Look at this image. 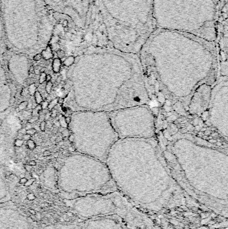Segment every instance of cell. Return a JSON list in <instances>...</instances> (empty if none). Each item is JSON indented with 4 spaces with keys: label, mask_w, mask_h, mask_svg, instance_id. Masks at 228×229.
Masks as SVG:
<instances>
[{
    "label": "cell",
    "mask_w": 228,
    "mask_h": 229,
    "mask_svg": "<svg viewBox=\"0 0 228 229\" xmlns=\"http://www.w3.org/2000/svg\"><path fill=\"white\" fill-rule=\"evenodd\" d=\"M48 104H49V103L47 102V101H43L40 104V106H41V108L42 109H47V107H48Z\"/></svg>",
    "instance_id": "29"
},
{
    "label": "cell",
    "mask_w": 228,
    "mask_h": 229,
    "mask_svg": "<svg viewBox=\"0 0 228 229\" xmlns=\"http://www.w3.org/2000/svg\"><path fill=\"white\" fill-rule=\"evenodd\" d=\"M58 153H55L54 154V158H58Z\"/></svg>",
    "instance_id": "51"
},
{
    "label": "cell",
    "mask_w": 228,
    "mask_h": 229,
    "mask_svg": "<svg viewBox=\"0 0 228 229\" xmlns=\"http://www.w3.org/2000/svg\"><path fill=\"white\" fill-rule=\"evenodd\" d=\"M54 15L65 17L70 28L84 30L91 0H42Z\"/></svg>",
    "instance_id": "9"
},
{
    "label": "cell",
    "mask_w": 228,
    "mask_h": 229,
    "mask_svg": "<svg viewBox=\"0 0 228 229\" xmlns=\"http://www.w3.org/2000/svg\"><path fill=\"white\" fill-rule=\"evenodd\" d=\"M42 229H84L76 224H53L45 226Z\"/></svg>",
    "instance_id": "12"
},
{
    "label": "cell",
    "mask_w": 228,
    "mask_h": 229,
    "mask_svg": "<svg viewBox=\"0 0 228 229\" xmlns=\"http://www.w3.org/2000/svg\"><path fill=\"white\" fill-rule=\"evenodd\" d=\"M74 56H70L68 57L65 59V60L64 61V65L66 66L67 67H70L73 65L74 64Z\"/></svg>",
    "instance_id": "16"
},
{
    "label": "cell",
    "mask_w": 228,
    "mask_h": 229,
    "mask_svg": "<svg viewBox=\"0 0 228 229\" xmlns=\"http://www.w3.org/2000/svg\"><path fill=\"white\" fill-rule=\"evenodd\" d=\"M50 117H51V113H50V111L48 113H47L46 114H44V121H49V119Z\"/></svg>",
    "instance_id": "34"
},
{
    "label": "cell",
    "mask_w": 228,
    "mask_h": 229,
    "mask_svg": "<svg viewBox=\"0 0 228 229\" xmlns=\"http://www.w3.org/2000/svg\"><path fill=\"white\" fill-rule=\"evenodd\" d=\"M71 121H72V119H71L70 117L68 116V117H65V122H66V123L68 125L69 124L71 123Z\"/></svg>",
    "instance_id": "37"
},
{
    "label": "cell",
    "mask_w": 228,
    "mask_h": 229,
    "mask_svg": "<svg viewBox=\"0 0 228 229\" xmlns=\"http://www.w3.org/2000/svg\"><path fill=\"white\" fill-rule=\"evenodd\" d=\"M37 120H38V116H33V117L27 121V123H35Z\"/></svg>",
    "instance_id": "31"
},
{
    "label": "cell",
    "mask_w": 228,
    "mask_h": 229,
    "mask_svg": "<svg viewBox=\"0 0 228 229\" xmlns=\"http://www.w3.org/2000/svg\"><path fill=\"white\" fill-rule=\"evenodd\" d=\"M109 114L119 139H148L155 135V115L148 104L118 109Z\"/></svg>",
    "instance_id": "7"
},
{
    "label": "cell",
    "mask_w": 228,
    "mask_h": 229,
    "mask_svg": "<svg viewBox=\"0 0 228 229\" xmlns=\"http://www.w3.org/2000/svg\"><path fill=\"white\" fill-rule=\"evenodd\" d=\"M27 181V180L26 178H23L21 179L20 181H19V182H20L21 184H26Z\"/></svg>",
    "instance_id": "45"
},
{
    "label": "cell",
    "mask_w": 228,
    "mask_h": 229,
    "mask_svg": "<svg viewBox=\"0 0 228 229\" xmlns=\"http://www.w3.org/2000/svg\"><path fill=\"white\" fill-rule=\"evenodd\" d=\"M139 55L142 68L156 69L157 73L165 71L166 77L158 83L162 84L161 90L170 81L171 83L175 84V82L179 84V89L183 83H185L186 86L191 83L195 91L200 86L193 78L196 76L204 79L209 85L216 81L196 72L204 69L217 71L219 58L215 42L184 32L156 28L147 39Z\"/></svg>",
    "instance_id": "1"
},
{
    "label": "cell",
    "mask_w": 228,
    "mask_h": 229,
    "mask_svg": "<svg viewBox=\"0 0 228 229\" xmlns=\"http://www.w3.org/2000/svg\"><path fill=\"white\" fill-rule=\"evenodd\" d=\"M65 113H66L67 115H68L69 117H70V115H72V113H73V112H72V109H70V108H66V111L64 112Z\"/></svg>",
    "instance_id": "35"
},
{
    "label": "cell",
    "mask_w": 228,
    "mask_h": 229,
    "mask_svg": "<svg viewBox=\"0 0 228 229\" xmlns=\"http://www.w3.org/2000/svg\"><path fill=\"white\" fill-rule=\"evenodd\" d=\"M0 229H39L37 224L12 203H0Z\"/></svg>",
    "instance_id": "10"
},
{
    "label": "cell",
    "mask_w": 228,
    "mask_h": 229,
    "mask_svg": "<svg viewBox=\"0 0 228 229\" xmlns=\"http://www.w3.org/2000/svg\"><path fill=\"white\" fill-rule=\"evenodd\" d=\"M51 154H52V153L50 150H45L43 152V156L44 157H47V156H51Z\"/></svg>",
    "instance_id": "36"
},
{
    "label": "cell",
    "mask_w": 228,
    "mask_h": 229,
    "mask_svg": "<svg viewBox=\"0 0 228 229\" xmlns=\"http://www.w3.org/2000/svg\"><path fill=\"white\" fill-rule=\"evenodd\" d=\"M27 164H28V165H29V166H35L36 165V161H34V160H30Z\"/></svg>",
    "instance_id": "40"
},
{
    "label": "cell",
    "mask_w": 228,
    "mask_h": 229,
    "mask_svg": "<svg viewBox=\"0 0 228 229\" xmlns=\"http://www.w3.org/2000/svg\"><path fill=\"white\" fill-rule=\"evenodd\" d=\"M24 145V140L23 139H16L14 141V145L17 148H21V147Z\"/></svg>",
    "instance_id": "22"
},
{
    "label": "cell",
    "mask_w": 228,
    "mask_h": 229,
    "mask_svg": "<svg viewBox=\"0 0 228 229\" xmlns=\"http://www.w3.org/2000/svg\"><path fill=\"white\" fill-rule=\"evenodd\" d=\"M34 98H35V101H36V103L37 104H40L42 101H43V98L41 95V93H40V91H36L34 93Z\"/></svg>",
    "instance_id": "17"
},
{
    "label": "cell",
    "mask_w": 228,
    "mask_h": 229,
    "mask_svg": "<svg viewBox=\"0 0 228 229\" xmlns=\"http://www.w3.org/2000/svg\"><path fill=\"white\" fill-rule=\"evenodd\" d=\"M62 80V76H58L57 77V79H56V83H61V81Z\"/></svg>",
    "instance_id": "44"
},
{
    "label": "cell",
    "mask_w": 228,
    "mask_h": 229,
    "mask_svg": "<svg viewBox=\"0 0 228 229\" xmlns=\"http://www.w3.org/2000/svg\"><path fill=\"white\" fill-rule=\"evenodd\" d=\"M71 133L72 132L70 131L69 129L65 128L61 131V135L62 137H68L70 135Z\"/></svg>",
    "instance_id": "25"
},
{
    "label": "cell",
    "mask_w": 228,
    "mask_h": 229,
    "mask_svg": "<svg viewBox=\"0 0 228 229\" xmlns=\"http://www.w3.org/2000/svg\"><path fill=\"white\" fill-rule=\"evenodd\" d=\"M6 42L5 39L4 30L3 26V22H2L1 13V0H0V54L1 52V50L6 48Z\"/></svg>",
    "instance_id": "13"
},
{
    "label": "cell",
    "mask_w": 228,
    "mask_h": 229,
    "mask_svg": "<svg viewBox=\"0 0 228 229\" xmlns=\"http://www.w3.org/2000/svg\"><path fill=\"white\" fill-rule=\"evenodd\" d=\"M34 70H35L34 66H31L30 67H29V74L34 73Z\"/></svg>",
    "instance_id": "43"
},
{
    "label": "cell",
    "mask_w": 228,
    "mask_h": 229,
    "mask_svg": "<svg viewBox=\"0 0 228 229\" xmlns=\"http://www.w3.org/2000/svg\"><path fill=\"white\" fill-rule=\"evenodd\" d=\"M84 140L79 149L86 156L106 163L112 147L119 140L112 125L109 114L104 111H88L82 113Z\"/></svg>",
    "instance_id": "6"
},
{
    "label": "cell",
    "mask_w": 228,
    "mask_h": 229,
    "mask_svg": "<svg viewBox=\"0 0 228 229\" xmlns=\"http://www.w3.org/2000/svg\"><path fill=\"white\" fill-rule=\"evenodd\" d=\"M99 11L111 46L139 54L156 29L153 0H91Z\"/></svg>",
    "instance_id": "3"
},
{
    "label": "cell",
    "mask_w": 228,
    "mask_h": 229,
    "mask_svg": "<svg viewBox=\"0 0 228 229\" xmlns=\"http://www.w3.org/2000/svg\"><path fill=\"white\" fill-rule=\"evenodd\" d=\"M211 86L203 84L195 89L190 99L187 111L193 115L201 116L207 111L209 105Z\"/></svg>",
    "instance_id": "11"
},
{
    "label": "cell",
    "mask_w": 228,
    "mask_h": 229,
    "mask_svg": "<svg viewBox=\"0 0 228 229\" xmlns=\"http://www.w3.org/2000/svg\"><path fill=\"white\" fill-rule=\"evenodd\" d=\"M55 141H56V142L57 143H60V142H62V141H62V136H60V137L58 136Z\"/></svg>",
    "instance_id": "42"
},
{
    "label": "cell",
    "mask_w": 228,
    "mask_h": 229,
    "mask_svg": "<svg viewBox=\"0 0 228 229\" xmlns=\"http://www.w3.org/2000/svg\"><path fill=\"white\" fill-rule=\"evenodd\" d=\"M52 86H53V83L52 82H47L46 83V86H45V90H46V92L47 94H50L52 89Z\"/></svg>",
    "instance_id": "20"
},
{
    "label": "cell",
    "mask_w": 228,
    "mask_h": 229,
    "mask_svg": "<svg viewBox=\"0 0 228 229\" xmlns=\"http://www.w3.org/2000/svg\"><path fill=\"white\" fill-rule=\"evenodd\" d=\"M57 104H58V98L55 99L54 100H52L50 103H49L47 109H48L49 111H52V109L55 108V107H56Z\"/></svg>",
    "instance_id": "19"
},
{
    "label": "cell",
    "mask_w": 228,
    "mask_h": 229,
    "mask_svg": "<svg viewBox=\"0 0 228 229\" xmlns=\"http://www.w3.org/2000/svg\"><path fill=\"white\" fill-rule=\"evenodd\" d=\"M27 105H28V103H27V101H23L19 104L18 107L17 108H18L19 111H23V110H24V109H26L27 108Z\"/></svg>",
    "instance_id": "21"
},
{
    "label": "cell",
    "mask_w": 228,
    "mask_h": 229,
    "mask_svg": "<svg viewBox=\"0 0 228 229\" xmlns=\"http://www.w3.org/2000/svg\"><path fill=\"white\" fill-rule=\"evenodd\" d=\"M40 73H45V68H41L40 70Z\"/></svg>",
    "instance_id": "50"
},
{
    "label": "cell",
    "mask_w": 228,
    "mask_h": 229,
    "mask_svg": "<svg viewBox=\"0 0 228 229\" xmlns=\"http://www.w3.org/2000/svg\"><path fill=\"white\" fill-rule=\"evenodd\" d=\"M64 99H63V98H58V104H61V105H62V104L64 103Z\"/></svg>",
    "instance_id": "38"
},
{
    "label": "cell",
    "mask_w": 228,
    "mask_h": 229,
    "mask_svg": "<svg viewBox=\"0 0 228 229\" xmlns=\"http://www.w3.org/2000/svg\"><path fill=\"white\" fill-rule=\"evenodd\" d=\"M211 88L207 108L210 125L217 131L225 140L227 139V76H222Z\"/></svg>",
    "instance_id": "8"
},
{
    "label": "cell",
    "mask_w": 228,
    "mask_h": 229,
    "mask_svg": "<svg viewBox=\"0 0 228 229\" xmlns=\"http://www.w3.org/2000/svg\"><path fill=\"white\" fill-rule=\"evenodd\" d=\"M52 80V76L50 74H46V81L47 82H50Z\"/></svg>",
    "instance_id": "41"
},
{
    "label": "cell",
    "mask_w": 228,
    "mask_h": 229,
    "mask_svg": "<svg viewBox=\"0 0 228 229\" xmlns=\"http://www.w3.org/2000/svg\"><path fill=\"white\" fill-rule=\"evenodd\" d=\"M54 125H56L57 127H60V124L59 121H56V122H55Z\"/></svg>",
    "instance_id": "47"
},
{
    "label": "cell",
    "mask_w": 228,
    "mask_h": 229,
    "mask_svg": "<svg viewBox=\"0 0 228 229\" xmlns=\"http://www.w3.org/2000/svg\"><path fill=\"white\" fill-rule=\"evenodd\" d=\"M56 54H57L58 58L60 59L63 58L65 56V52L64 50H60V49L58 50L56 52Z\"/></svg>",
    "instance_id": "26"
},
{
    "label": "cell",
    "mask_w": 228,
    "mask_h": 229,
    "mask_svg": "<svg viewBox=\"0 0 228 229\" xmlns=\"http://www.w3.org/2000/svg\"><path fill=\"white\" fill-rule=\"evenodd\" d=\"M27 148H28L29 149H30V150H33V149H34L35 148H36V143H35L34 141L33 140H32V139H29V140L27 141Z\"/></svg>",
    "instance_id": "18"
},
{
    "label": "cell",
    "mask_w": 228,
    "mask_h": 229,
    "mask_svg": "<svg viewBox=\"0 0 228 229\" xmlns=\"http://www.w3.org/2000/svg\"><path fill=\"white\" fill-rule=\"evenodd\" d=\"M46 73H42L40 74V78H39V81L38 83L40 84H43L45 81H46Z\"/></svg>",
    "instance_id": "24"
},
{
    "label": "cell",
    "mask_w": 228,
    "mask_h": 229,
    "mask_svg": "<svg viewBox=\"0 0 228 229\" xmlns=\"http://www.w3.org/2000/svg\"><path fill=\"white\" fill-rule=\"evenodd\" d=\"M1 13L8 48L33 53L50 42L56 20L42 0H1Z\"/></svg>",
    "instance_id": "4"
},
{
    "label": "cell",
    "mask_w": 228,
    "mask_h": 229,
    "mask_svg": "<svg viewBox=\"0 0 228 229\" xmlns=\"http://www.w3.org/2000/svg\"><path fill=\"white\" fill-rule=\"evenodd\" d=\"M219 7V0H153L155 27L215 42Z\"/></svg>",
    "instance_id": "5"
},
{
    "label": "cell",
    "mask_w": 228,
    "mask_h": 229,
    "mask_svg": "<svg viewBox=\"0 0 228 229\" xmlns=\"http://www.w3.org/2000/svg\"><path fill=\"white\" fill-rule=\"evenodd\" d=\"M58 121L60 122V127H62L63 128L68 127V125L65 122V117L64 115H62V118H60Z\"/></svg>",
    "instance_id": "23"
},
{
    "label": "cell",
    "mask_w": 228,
    "mask_h": 229,
    "mask_svg": "<svg viewBox=\"0 0 228 229\" xmlns=\"http://www.w3.org/2000/svg\"><path fill=\"white\" fill-rule=\"evenodd\" d=\"M23 135H24V134H22L21 133H18V137H17V139H23Z\"/></svg>",
    "instance_id": "48"
},
{
    "label": "cell",
    "mask_w": 228,
    "mask_h": 229,
    "mask_svg": "<svg viewBox=\"0 0 228 229\" xmlns=\"http://www.w3.org/2000/svg\"><path fill=\"white\" fill-rule=\"evenodd\" d=\"M25 169L27 171H32V166L28 165V164H26V165H25Z\"/></svg>",
    "instance_id": "39"
},
{
    "label": "cell",
    "mask_w": 228,
    "mask_h": 229,
    "mask_svg": "<svg viewBox=\"0 0 228 229\" xmlns=\"http://www.w3.org/2000/svg\"><path fill=\"white\" fill-rule=\"evenodd\" d=\"M80 53L93 69L90 73L89 85L94 101L89 111L109 113L149 103L139 54L112 47H91Z\"/></svg>",
    "instance_id": "2"
},
{
    "label": "cell",
    "mask_w": 228,
    "mask_h": 229,
    "mask_svg": "<svg viewBox=\"0 0 228 229\" xmlns=\"http://www.w3.org/2000/svg\"><path fill=\"white\" fill-rule=\"evenodd\" d=\"M36 91V88L35 87L34 84H32L31 85H29V88H28V92H29V94H32V95H33V94H34V93Z\"/></svg>",
    "instance_id": "27"
},
{
    "label": "cell",
    "mask_w": 228,
    "mask_h": 229,
    "mask_svg": "<svg viewBox=\"0 0 228 229\" xmlns=\"http://www.w3.org/2000/svg\"><path fill=\"white\" fill-rule=\"evenodd\" d=\"M34 84L35 87H36V88L37 89V88H38L39 86H40V84L39 83H34Z\"/></svg>",
    "instance_id": "49"
},
{
    "label": "cell",
    "mask_w": 228,
    "mask_h": 229,
    "mask_svg": "<svg viewBox=\"0 0 228 229\" xmlns=\"http://www.w3.org/2000/svg\"><path fill=\"white\" fill-rule=\"evenodd\" d=\"M62 66V60L61 59L58 58L53 59V62L52 63V70L55 73H58L60 71V68Z\"/></svg>",
    "instance_id": "14"
},
{
    "label": "cell",
    "mask_w": 228,
    "mask_h": 229,
    "mask_svg": "<svg viewBox=\"0 0 228 229\" xmlns=\"http://www.w3.org/2000/svg\"><path fill=\"white\" fill-rule=\"evenodd\" d=\"M46 127V122L45 121H41L40 124V129L42 131H44Z\"/></svg>",
    "instance_id": "30"
},
{
    "label": "cell",
    "mask_w": 228,
    "mask_h": 229,
    "mask_svg": "<svg viewBox=\"0 0 228 229\" xmlns=\"http://www.w3.org/2000/svg\"><path fill=\"white\" fill-rule=\"evenodd\" d=\"M31 138H32V136L30 135H29V134H27V133H25V134H24V135H23V140L28 141V140H29V139H31Z\"/></svg>",
    "instance_id": "33"
},
{
    "label": "cell",
    "mask_w": 228,
    "mask_h": 229,
    "mask_svg": "<svg viewBox=\"0 0 228 229\" xmlns=\"http://www.w3.org/2000/svg\"><path fill=\"white\" fill-rule=\"evenodd\" d=\"M34 73L35 74H36V75H38V74H40V70L38 69H35Z\"/></svg>",
    "instance_id": "46"
},
{
    "label": "cell",
    "mask_w": 228,
    "mask_h": 229,
    "mask_svg": "<svg viewBox=\"0 0 228 229\" xmlns=\"http://www.w3.org/2000/svg\"><path fill=\"white\" fill-rule=\"evenodd\" d=\"M41 55L42 58L46 60L50 58H53V53H52L50 47L47 46L46 50H44L41 52Z\"/></svg>",
    "instance_id": "15"
},
{
    "label": "cell",
    "mask_w": 228,
    "mask_h": 229,
    "mask_svg": "<svg viewBox=\"0 0 228 229\" xmlns=\"http://www.w3.org/2000/svg\"><path fill=\"white\" fill-rule=\"evenodd\" d=\"M36 133H37L36 129L35 128H33V127H32L29 129H27L26 130V133L29 134V135H30L31 136L35 135V134H36Z\"/></svg>",
    "instance_id": "28"
},
{
    "label": "cell",
    "mask_w": 228,
    "mask_h": 229,
    "mask_svg": "<svg viewBox=\"0 0 228 229\" xmlns=\"http://www.w3.org/2000/svg\"><path fill=\"white\" fill-rule=\"evenodd\" d=\"M42 58V57L41 54H36V55L34 56V57H33V60H34V61L37 62V61H39L40 60H41Z\"/></svg>",
    "instance_id": "32"
}]
</instances>
